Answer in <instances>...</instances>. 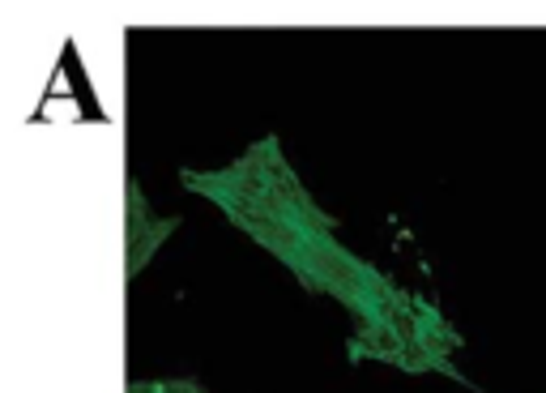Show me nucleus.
<instances>
[{
  "mask_svg": "<svg viewBox=\"0 0 546 393\" xmlns=\"http://www.w3.org/2000/svg\"><path fill=\"white\" fill-rule=\"evenodd\" d=\"M180 180L188 193L218 206L222 218L244 231L256 248L282 261L303 291L329 295L350 317L389 282V274H380L372 261L355 257L337 240V218L316 206V197L286 163L278 137L252 141L227 167H184Z\"/></svg>",
  "mask_w": 546,
  "mask_h": 393,
  "instance_id": "obj_1",
  "label": "nucleus"
},
{
  "mask_svg": "<svg viewBox=\"0 0 546 393\" xmlns=\"http://www.w3.org/2000/svg\"><path fill=\"white\" fill-rule=\"evenodd\" d=\"M457 351H461V334L453 329V321L423 295L397 287L393 278L355 312V329L346 338V355L355 364L376 359V364H389L401 372L457 376L453 368Z\"/></svg>",
  "mask_w": 546,
  "mask_h": 393,
  "instance_id": "obj_2",
  "label": "nucleus"
},
{
  "mask_svg": "<svg viewBox=\"0 0 546 393\" xmlns=\"http://www.w3.org/2000/svg\"><path fill=\"white\" fill-rule=\"evenodd\" d=\"M180 231V218H158L146 201V188L137 176L124 180V278L137 282V274L154 261L171 235Z\"/></svg>",
  "mask_w": 546,
  "mask_h": 393,
  "instance_id": "obj_3",
  "label": "nucleus"
},
{
  "mask_svg": "<svg viewBox=\"0 0 546 393\" xmlns=\"http://www.w3.org/2000/svg\"><path fill=\"white\" fill-rule=\"evenodd\" d=\"M124 393H205V385L201 381H128V389Z\"/></svg>",
  "mask_w": 546,
  "mask_h": 393,
  "instance_id": "obj_4",
  "label": "nucleus"
}]
</instances>
